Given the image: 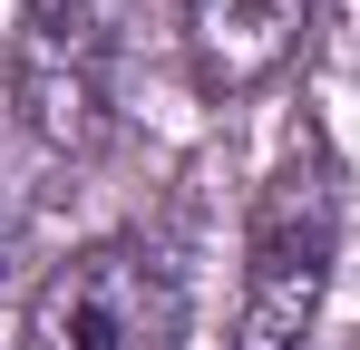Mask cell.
I'll return each instance as SVG.
<instances>
[{"mask_svg":"<svg viewBox=\"0 0 360 350\" xmlns=\"http://www.w3.org/2000/svg\"><path fill=\"white\" fill-rule=\"evenodd\" d=\"M341 224H351V175L331 127L302 117L283 156L253 185L243 214V302H234V350H311L321 311L341 283Z\"/></svg>","mask_w":360,"mask_h":350,"instance_id":"6da1fadb","label":"cell"},{"mask_svg":"<svg viewBox=\"0 0 360 350\" xmlns=\"http://www.w3.org/2000/svg\"><path fill=\"white\" fill-rule=\"evenodd\" d=\"M127 30H136V0H20V20H10V117L39 156L98 166L117 146Z\"/></svg>","mask_w":360,"mask_h":350,"instance_id":"7a4b0ae2","label":"cell"},{"mask_svg":"<svg viewBox=\"0 0 360 350\" xmlns=\"http://www.w3.org/2000/svg\"><path fill=\"white\" fill-rule=\"evenodd\" d=\"M185 273L156 233H98L20 302V350H185Z\"/></svg>","mask_w":360,"mask_h":350,"instance_id":"3957f363","label":"cell"},{"mask_svg":"<svg viewBox=\"0 0 360 350\" xmlns=\"http://www.w3.org/2000/svg\"><path fill=\"white\" fill-rule=\"evenodd\" d=\"M311 20H321V0H176L185 68L224 108L263 98L273 78H292V58L311 49Z\"/></svg>","mask_w":360,"mask_h":350,"instance_id":"277c9868","label":"cell"}]
</instances>
